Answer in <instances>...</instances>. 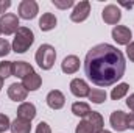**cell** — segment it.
<instances>
[{
	"label": "cell",
	"instance_id": "30bf717a",
	"mask_svg": "<svg viewBox=\"0 0 134 133\" xmlns=\"http://www.w3.org/2000/svg\"><path fill=\"white\" fill-rule=\"evenodd\" d=\"M69 88H70V93H72L75 97H78V99L87 97V96H89V91H91L89 83H87L86 80H83V78H73V80L70 81Z\"/></svg>",
	"mask_w": 134,
	"mask_h": 133
},
{
	"label": "cell",
	"instance_id": "2e32d148",
	"mask_svg": "<svg viewBox=\"0 0 134 133\" xmlns=\"http://www.w3.org/2000/svg\"><path fill=\"white\" fill-rule=\"evenodd\" d=\"M22 85H24V88H25L28 93H34V91H37V89L41 88V85H42V77H41L37 72H33V74L27 75L25 78H22Z\"/></svg>",
	"mask_w": 134,
	"mask_h": 133
},
{
	"label": "cell",
	"instance_id": "e0dca14e",
	"mask_svg": "<svg viewBox=\"0 0 134 133\" xmlns=\"http://www.w3.org/2000/svg\"><path fill=\"white\" fill-rule=\"evenodd\" d=\"M39 28L41 32H52L56 25H58V19L53 13H44L39 19Z\"/></svg>",
	"mask_w": 134,
	"mask_h": 133
},
{
	"label": "cell",
	"instance_id": "7a4b0ae2",
	"mask_svg": "<svg viewBox=\"0 0 134 133\" xmlns=\"http://www.w3.org/2000/svg\"><path fill=\"white\" fill-rule=\"evenodd\" d=\"M34 44V33L31 28L28 27H19V30L16 32L13 42H11V49L16 53H25L31 45Z\"/></svg>",
	"mask_w": 134,
	"mask_h": 133
},
{
	"label": "cell",
	"instance_id": "484cf974",
	"mask_svg": "<svg viewBox=\"0 0 134 133\" xmlns=\"http://www.w3.org/2000/svg\"><path fill=\"white\" fill-rule=\"evenodd\" d=\"M11 44L6 41V38H0V58L6 57L9 52H11Z\"/></svg>",
	"mask_w": 134,
	"mask_h": 133
},
{
	"label": "cell",
	"instance_id": "603a6c76",
	"mask_svg": "<svg viewBox=\"0 0 134 133\" xmlns=\"http://www.w3.org/2000/svg\"><path fill=\"white\" fill-rule=\"evenodd\" d=\"M13 77V61H0V78Z\"/></svg>",
	"mask_w": 134,
	"mask_h": 133
},
{
	"label": "cell",
	"instance_id": "8992f818",
	"mask_svg": "<svg viewBox=\"0 0 134 133\" xmlns=\"http://www.w3.org/2000/svg\"><path fill=\"white\" fill-rule=\"evenodd\" d=\"M89 16H91V2L89 0H81L78 3H75L73 9L70 13V21L75 22V24H81Z\"/></svg>",
	"mask_w": 134,
	"mask_h": 133
},
{
	"label": "cell",
	"instance_id": "277c9868",
	"mask_svg": "<svg viewBox=\"0 0 134 133\" xmlns=\"http://www.w3.org/2000/svg\"><path fill=\"white\" fill-rule=\"evenodd\" d=\"M20 24H19V16L14 13H6L3 16H0V32L5 36H11L16 34L19 30Z\"/></svg>",
	"mask_w": 134,
	"mask_h": 133
},
{
	"label": "cell",
	"instance_id": "7402d4cb",
	"mask_svg": "<svg viewBox=\"0 0 134 133\" xmlns=\"http://www.w3.org/2000/svg\"><path fill=\"white\" fill-rule=\"evenodd\" d=\"M130 91V85L128 83H117L115 88H112L111 91V99L112 100H120L123 99Z\"/></svg>",
	"mask_w": 134,
	"mask_h": 133
},
{
	"label": "cell",
	"instance_id": "52a82bcc",
	"mask_svg": "<svg viewBox=\"0 0 134 133\" xmlns=\"http://www.w3.org/2000/svg\"><path fill=\"white\" fill-rule=\"evenodd\" d=\"M101 19L104 24L108 25H117L120 21H122V11H120V6L119 5H114V3H109L103 8L101 11Z\"/></svg>",
	"mask_w": 134,
	"mask_h": 133
},
{
	"label": "cell",
	"instance_id": "cb8c5ba5",
	"mask_svg": "<svg viewBox=\"0 0 134 133\" xmlns=\"http://www.w3.org/2000/svg\"><path fill=\"white\" fill-rule=\"evenodd\" d=\"M52 5L58 9H69L75 6V2L73 0H52Z\"/></svg>",
	"mask_w": 134,
	"mask_h": 133
},
{
	"label": "cell",
	"instance_id": "836d02e7",
	"mask_svg": "<svg viewBox=\"0 0 134 133\" xmlns=\"http://www.w3.org/2000/svg\"><path fill=\"white\" fill-rule=\"evenodd\" d=\"M98 133H112V132H111V130H106V129H103V130H101V132H98Z\"/></svg>",
	"mask_w": 134,
	"mask_h": 133
},
{
	"label": "cell",
	"instance_id": "3957f363",
	"mask_svg": "<svg viewBox=\"0 0 134 133\" xmlns=\"http://www.w3.org/2000/svg\"><path fill=\"white\" fill-rule=\"evenodd\" d=\"M34 60L42 70H50L56 61V50L52 44H42L34 53Z\"/></svg>",
	"mask_w": 134,
	"mask_h": 133
},
{
	"label": "cell",
	"instance_id": "7c38bea8",
	"mask_svg": "<svg viewBox=\"0 0 134 133\" xmlns=\"http://www.w3.org/2000/svg\"><path fill=\"white\" fill-rule=\"evenodd\" d=\"M45 102H47L48 108H52V110H61V108L66 105V96H64L59 89H52V91L47 94Z\"/></svg>",
	"mask_w": 134,
	"mask_h": 133
},
{
	"label": "cell",
	"instance_id": "1f68e13d",
	"mask_svg": "<svg viewBox=\"0 0 134 133\" xmlns=\"http://www.w3.org/2000/svg\"><path fill=\"white\" fill-rule=\"evenodd\" d=\"M128 129L134 130V113L128 114Z\"/></svg>",
	"mask_w": 134,
	"mask_h": 133
},
{
	"label": "cell",
	"instance_id": "9c48e42d",
	"mask_svg": "<svg viewBox=\"0 0 134 133\" xmlns=\"http://www.w3.org/2000/svg\"><path fill=\"white\" fill-rule=\"evenodd\" d=\"M111 36L119 45H128L133 39V32L126 25H115L111 32Z\"/></svg>",
	"mask_w": 134,
	"mask_h": 133
},
{
	"label": "cell",
	"instance_id": "9a60e30c",
	"mask_svg": "<svg viewBox=\"0 0 134 133\" xmlns=\"http://www.w3.org/2000/svg\"><path fill=\"white\" fill-rule=\"evenodd\" d=\"M34 69L27 61H13V77L16 78H25L27 75L33 74Z\"/></svg>",
	"mask_w": 134,
	"mask_h": 133
},
{
	"label": "cell",
	"instance_id": "ffe728a7",
	"mask_svg": "<svg viewBox=\"0 0 134 133\" xmlns=\"http://www.w3.org/2000/svg\"><path fill=\"white\" fill-rule=\"evenodd\" d=\"M91 111H92V110H91V105L86 103V102L78 100V102H73V103H72V113H73L76 117H83V119H84Z\"/></svg>",
	"mask_w": 134,
	"mask_h": 133
},
{
	"label": "cell",
	"instance_id": "8fae6325",
	"mask_svg": "<svg viewBox=\"0 0 134 133\" xmlns=\"http://www.w3.org/2000/svg\"><path fill=\"white\" fill-rule=\"evenodd\" d=\"M8 97L13 100V102H19V103H22V102H25L27 97H28V91L24 88V85L22 83H11L9 86H8Z\"/></svg>",
	"mask_w": 134,
	"mask_h": 133
},
{
	"label": "cell",
	"instance_id": "d6a6232c",
	"mask_svg": "<svg viewBox=\"0 0 134 133\" xmlns=\"http://www.w3.org/2000/svg\"><path fill=\"white\" fill-rule=\"evenodd\" d=\"M120 6H125V8H133V6H134V2H133V3H120Z\"/></svg>",
	"mask_w": 134,
	"mask_h": 133
},
{
	"label": "cell",
	"instance_id": "4fadbf2b",
	"mask_svg": "<svg viewBox=\"0 0 134 133\" xmlns=\"http://www.w3.org/2000/svg\"><path fill=\"white\" fill-rule=\"evenodd\" d=\"M37 111H36V106L31 102H22L19 106H17V117L19 119H24V121H28L31 122L34 117H36Z\"/></svg>",
	"mask_w": 134,
	"mask_h": 133
},
{
	"label": "cell",
	"instance_id": "f546056e",
	"mask_svg": "<svg viewBox=\"0 0 134 133\" xmlns=\"http://www.w3.org/2000/svg\"><path fill=\"white\" fill-rule=\"evenodd\" d=\"M126 57L130 58L131 63H134V41H131V42L126 45Z\"/></svg>",
	"mask_w": 134,
	"mask_h": 133
},
{
	"label": "cell",
	"instance_id": "d590c367",
	"mask_svg": "<svg viewBox=\"0 0 134 133\" xmlns=\"http://www.w3.org/2000/svg\"><path fill=\"white\" fill-rule=\"evenodd\" d=\"M0 34H2V32H0Z\"/></svg>",
	"mask_w": 134,
	"mask_h": 133
},
{
	"label": "cell",
	"instance_id": "4dcf8cb0",
	"mask_svg": "<svg viewBox=\"0 0 134 133\" xmlns=\"http://www.w3.org/2000/svg\"><path fill=\"white\" fill-rule=\"evenodd\" d=\"M126 106H128V108L134 113V93H133V94H130V97L126 99Z\"/></svg>",
	"mask_w": 134,
	"mask_h": 133
},
{
	"label": "cell",
	"instance_id": "6da1fadb",
	"mask_svg": "<svg viewBox=\"0 0 134 133\" xmlns=\"http://www.w3.org/2000/svg\"><path fill=\"white\" fill-rule=\"evenodd\" d=\"M125 70V55L112 44H97L86 53L84 74L87 80L98 88L115 85L123 78Z\"/></svg>",
	"mask_w": 134,
	"mask_h": 133
},
{
	"label": "cell",
	"instance_id": "e575fe53",
	"mask_svg": "<svg viewBox=\"0 0 134 133\" xmlns=\"http://www.w3.org/2000/svg\"><path fill=\"white\" fill-rule=\"evenodd\" d=\"M2 88H3V78H0V91H2Z\"/></svg>",
	"mask_w": 134,
	"mask_h": 133
},
{
	"label": "cell",
	"instance_id": "44dd1931",
	"mask_svg": "<svg viewBox=\"0 0 134 133\" xmlns=\"http://www.w3.org/2000/svg\"><path fill=\"white\" fill-rule=\"evenodd\" d=\"M87 99L91 100L92 103H95V105H101L103 102H106L108 94H106V91L101 89V88H91Z\"/></svg>",
	"mask_w": 134,
	"mask_h": 133
},
{
	"label": "cell",
	"instance_id": "4316f807",
	"mask_svg": "<svg viewBox=\"0 0 134 133\" xmlns=\"http://www.w3.org/2000/svg\"><path fill=\"white\" fill-rule=\"evenodd\" d=\"M11 129V121L6 114H2L0 113V133H5L6 130Z\"/></svg>",
	"mask_w": 134,
	"mask_h": 133
},
{
	"label": "cell",
	"instance_id": "5bb4252c",
	"mask_svg": "<svg viewBox=\"0 0 134 133\" xmlns=\"http://www.w3.org/2000/svg\"><path fill=\"white\" fill-rule=\"evenodd\" d=\"M80 66H81V61L76 55H67L61 63V70L67 75H72L80 70Z\"/></svg>",
	"mask_w": 134,
	"mask_h": 133
},
{
	"label": "cell",
	"instance_id": "83f0119b",
	"mask_svg": "<svg viewBox=\"0 0 134 133\" xmlns=\"http://www.w3.org/2000/svg\"><path fill=\"white\" fill-rule=\"evenodd\" d=\"M34 133H52V129H50V125H48L45 121H41V122L37 124Z\"/></svg>",
	"mask_w": 134,
	"mask_h": 133
},
{
	"label": "cell",
	"instance_id": "d4e9b609",
	"mask_svg": "<svg viewBox=\"0 0 134 133\" xmlns=\"http://www.w3.org/2000/svg\"><path fill=\"white\" fill-rule=\"evenodd\" d=\"M75 133H94V130H92V127L89 125V122H87L86 119H83V121H80V124L76 125Z\"/></svg>",
	"mask_w": 134,
	"mask_h": 133
},
{
	"label": "cell",
	"instance_id": "5b68a950",
	"mask_svg": "<svg viewBox=\"0 0 134 133\" xmlns=\"http://www.w3.org/2000/svg\"><path fill=\"white\" fill-rule=\"evenodd\" d=\"M39 13V5L36 0H22L17 6V16L24 21H31Z\"/></svg>",
	"mask_w": 134,
	"mask_h": 133
},
{
	"label": "cell",
	"instance_id": "ac0fdd59",
	"mask_svg": "<svg viewBox=\"0 0 134 133\" xmlns=\"http://www.w3.org/2000/svg\"><path fill=\"white\" fill-rule=\"evenodd\" d=\"M84 119L89 122V125L92 127L94 133H98L104 129V119H103V116H101L98 111H91Z\"/></svg>",
	"mask_w": 134,
	"mask_h": 133
},
{
	"label": "cell",
	"instance_id": "ba28073f",
	"mask_svg": "<svg viewBox=\"0 0 134 133\" xmlns=\"http://www.w3.org/2000/svg\"><path fill=\"white\" fill-rule=\"evenodd\" d=\"M109 124H111L112 130L125 132V130H128V114L122 110H115L109 116Z\"/></svg>",
	"mask_w": 134,
	"mask_h": 133
},
{
	"label": "cell",
	"instance_id": "f1b7e54d",
	"mask_svg": "<svg viewBox=\"0 0 134 133\" xmlns=\"http://www.w3.org/2000/svg\"><path fill=\"white\" fill-rule=\"evenodd\" d=\"M9 6H11V0H0V16L6 14Z\"/></svg>",
	"mask_w": 134,
	"mask_h": 133
},
{
	"label": "cell",
	"instance_id": "d6986e66",
	"mask_svg": "<svg viewBox=\"0 0 134 133\" xmlns=\"http://www.w3.org/2000/svg\"><path fill=\"white\" fill-rule=\"evenodd\" d=\"M11 133H31V122L16 117L11 121Z\"/></svg>",
	"mask_w": 134,
	"mask_h": 133
}]
</instances>
